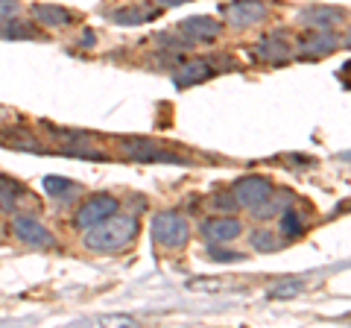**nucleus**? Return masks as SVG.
I'll use <instances>...</instances> for the list:
<instances>
[{"label": "nucleus", "instance_id": "obj_22", "mask_svg": "<svg viewBox=\"0 0 351 328\" xmlns=\"http://www.w3.org/2000/svg\"><path fill=\"white\" fill-rule=\"evenodd\" d=\"M208 258L219 261V264H237V261H243V255L232 253V249H223V244H211V246H208Z\"/></svg>", "mask_w": 351, "mask_h": 328}, {"label": "nucleus", "instance_id": "obj_17", "mask_svg": "<svg viewBox=\"0 0 351 328\" xmlns=\"http://www.w3.org/2000/svg\"><path fill=\"white\" fill-rule=\"evenodd\" d=\"M27 191L12 179V176H0V211H18V202Z\"/></svg>", "mask_w": 351, "mask_h": 328}, {"label": "nucleus", "instance_id": "obj_7", "mask_svg": "<svg viewBox=\"0 0 351 328\" xmlns=\"http://www.w3.org/2000/svg\"><path fill=\"white\" fill-rule=\"evenodd\" d=\"M267 3H261V0H234V3H228L223 9L226 21L232 27H249V24H258V21L267 18Z\"/></svg>", "mask_w": 351, "mask_h": 328}, {"label": "nucleus", "instance_id": "obj_6", "mask_svg": "<svg viewBox=\"0 0 351 328\" xmlns=\"http://www.w3.org/2000/svg\"><path fill=\"white\" fill-rule=\"evenodd\" d=\"M117 209H120V205H117V200L112 194H91L80 205V211H76V226H80V229H91L94 223L112 217Z\"/></svg>", "mask_w": 351, "mask_h": 328}, {"label": "nucleus", "instance_id": "obj_15", "mask_svg": "<svg viewBox=\"0 0 351 328\" xmlns=\"http://www.w3.org/2000/svg\"><path fill=\"white\" fill-rule=\"evenodd\" d=\"M32 18L38 21V24L50 27V30H59V27H71L73 24V12L62 6H50V3H38L32 6Z\"/></svg>", "mask_w": 351, "mask_h": 328}, {"label": "nucleus", "instance_id": "obj_18", "mask_svg": "<svg viewBox=\"0 0 351 328\" xmlns=\"http://www.w3.org/2000/svg\"><path fill=\"white\" fill-rule=\"evenodd\" d=\"M0 36L18 41V38H38L41 32L29 21H12V24H0Z\"/></svg>", "mask_w": 351, "mask_h": 328}, {"label": "nucleus", "instance_id": "obj_5", "mask_svg": "<svg viewBox=\"0 0 351 328\" xmlns=\"http://www.w3.org/2000/svg\"><path fill=\"white\" fill-rule=\"evenodd\" d=\"M12 235L21 240V244H27L32 249H50L53 244H56V237H53L50 229L41 226L36 217H29V214L12 217Z\"/></svg>", "mask_w": 351, "mask_h": 328}, {"label": "nucleus", "instance_id": "obj_3", "mask_svg": "<svg viewBox=\"0 0 351 328\" xmlns=\"http://www.w3.org/2000/svg\"><path fill=\"white\" fill-rule=\"evenodd\" d=\"M272 194H276V188H272V182L267 176H243V179H237L234 188H232L234 202L240 209H249V211L258 209L261 202H267Z\"/></svg>", "mask_w": 351, "mask_h": 328}, {"label": "nucleus", "instance_id": "obj_25", "mask_svg": "<svg viewBox=\"0 0 351 328\" xmlns=\"http://www.w3.org/2000/svg\"><path fill=\"white\" fill-rule=\"evenodd\" d=\"M290 164H295V167H311V159H307V156H290Z\"/></svg>", "mask_w": 351, "mask_h": 328}, {"label": "nucleus", "instance_id": "obj_16", "mask_svg": "<svg viewBox=\"0 0 351 328\" xmlns=\"http://www.w3.org/2000/svg\"><path fill=\"white\" fill-rule=\"evenodd\" d=\"M158 15L156 6H123V9H114L112 18L114 24H123V27H135V24H144V21H152Z\"/></svg>", "mask_w": 351, "mask_h": 328}, {"label": "nucleus", "instance_id": "obj_14", "mask_svg": "<svg viewBox=\"0 0 351 328\" xmlns=\"http://www.w3.org/2000/svg\"><path fill=\"white\" fill-rule=\"evenodd\" d=\"M44 194L53 196V200L62 205H68L82 194V185H76L68 176H44Z\"/></svg>", "mask_w": 351, "mask_h": 328}, {"label": "nucleus", "instance_id": "obj_19", "mask_svg": "<svg viewBox=\"0 0 351 328\" xmlns=\"http://www.w3.org/2000/svg\"><path fill=\"white\" fill-rule=\"evenodd\" d=\"M278 217H281V235L284 237H299L304 232L302 217H299V211H293V205H287V209H284Z\"/></svg>", "mask_w": 351, "mask_h": 328}, {"label": "nucleus", "instance_id": "obj_24", "mask_svg": "<svg viewBox=\"0 0 351 328\" xmlns=\"http://www.w3.org/2000/svg\"><path fill=\"white\" fill-rule=\"evenodd\" d=\"M15 12H18V0H0V24L12 21Z\"/></svg>", "mask_w": 351, "mask_h": 328}, {"label": "nucleus", "instance_id": "obj_27", "mask_svg": "<svg viewBox=\"0 0 351 328\" xmlns=\"http://www.w3.org/2000/svg\"><path fill=\"white\" fill-rule=\"evenodd\" d=\"M158 6H182V3H188V0H156Z\"/></svg>", "mask_w": 351, "mask_h": 328}, {"label": "nucleus", "instance_id": "obj_8", "mask_svg": "<svg viewBox=\"0 0 351 328\" xmlns=\"http://www.w3.org/2000/svg\"><path fill=\"white\" fill-rule=\"evenodd\" d=\"M199 232L208 244H232V240L240 237L243 226H240V220H234V217H208V220H202Z\"/></svg>", "mask_w": 351, "mask_h": 328}, {"label": "nucleus", "instance_id": "obj_11", "mask_svg": "<svg viewBox=\"0 0 351 328\" xmlns=\"http://www.w3.org/2000/svg\"><path fill=\"white\" fill-rule=\"evenodd\" d=\"M255 56H258L261 62L281 65V62H287V59L293 56V50H290L287 41H284V32H272V36H263V38L258 41Z\"/></svg>", "mask_w": 351, "mask_h": 328}, {"label": "nucleus", "instance_id": "obj_13", "mask_svg": "<svg viewBox=\"0 0 351 328\" xmlns=\"http://www.w3.org/2000/svg\"><path fill=\"white\" fill-rule=\"evenodd\" d=\"M211 73H214L211 59H193V62H182L179 68H176L173 82H176V89H188V85H196V82L208 80Z\"/></svg>", "mask_w": 351, "mask_h": 328}, {"label": "nucleus", "instance_id": "obj_1", "mask_svg": "<svg viewBox=\"0 0 351 328\" xmlns=\"http://www.w3.org/2000/svg\"><path fill=\"white\" fill-rule=\"evenodd\" d=\"M138 235V217L135 214H112L106 220L94 223L85 232V246L94 253H114L132 244V237Z\"/></svg>", "mask_w": 351, "mask_h": 328}, {"label": "nucleus", "instance_id": "obj_12", "mask_svg": "<svg viewBox=\"0 0 351 328\" xmlns=\"http://www.w3.org/2000/svg\"><path fill=\"white\" fill-rule=\"evenodd\" d=\"M184 36H188L191 41H214L219 32H223V27H219V21L208 18V15H193V18H184L182 27H179Z\"/></svg>", "mask_w": 351, "mask_h": 328}, {"label": "nucleus", "instance_id": "obj_21", "mask_svg": "<svg viewBox=\"0 0 351 328\" xmlns=\"http://www.w3.org/2000/svg\"><path fill=\"white\" fill-rule=\"evenodd\" d=\"M304 290V284L302 281H281V284H272L269 288V299H290L295 296V293H302Z\"/></svg>", "mask_w": 351, "mask_h": 328}, {"label": "nucleus", "instance_id": "obj_20", "mask_svg": "<svg viewBox=\"0 0 351 328\" xmlns=\"http://www.w3.org/2000/svg\"><path fill=\"white\" fill-rule=\"evenodd\" d=\"M249 240H252V249H258V253H272V249L281 246V240L276 237V232H269V229H255Z\"/></svg>", "mask_w": 351, "mask_h": 328}, {"label": "nucleus", "instance_id": "obj_9", "mask_svg": "<svg viewBox=\"0 0 351 328\" xmlns=\"http://www.w3.org/2000/svg\"><path fill=\"white\" fill-rule=\"evenodd\" d=\"M295 18H299V24H304V27L331 30V27H337L339 21L346 18V12H343V9H334V6H307Z\"/></svg>", "mask_w": 351, "mask_h": 328}, {"label": "nucleus", "instance_id": "obj_26", "mask_svg": "<svg viewBox=\"0 0 351 328\" xmlns=\"http://www.w3.org/2000/svg\"><path fill=\"white\" fill-rule=\"evenodd\" d=\"M82 45H85V47L94 45V30H85V32H82Z\"/></svg>", "mask_w": 351, "mask_h": 328}, {"label": "nucleus", "instance_id": "obj_23", "mask_svg": "<svg viewBox=\"0 0 351 328\" xmlns=\"http://www.w3.org/2000/svg\"><path fill=\"white\" fill-rule=\"evenodd\" d=\"M211 205H214L217 211H234L237 209V202H234L232 194H214L211 196Z\"/></svg>", "mask_w": 351, "mask_h": 328}, {"label": "nucleus", "instance_id": "obj_2", "mask_svg": "<svg viewBox=\"0 0 351 328\" xmlns=\"http://www.w3.org/2000/svg\"><path fill=\"white\" fill-rule=\"evenodd\" d=\"M191 237V226L182 214L176 211H158L152 217V240L164 249H182Z\"/></svg>", "mask_w": 351, "mask_h": 328}, {"label": "nucleus", "instance_id": "obj_10", "mask_svg": "<svg viewBox=\"0 0 351 328\" xmlns=\"http://www.w3.org/2000/svg\"><path fill=\"white\" fill-rule=\"evenodd\" d=\"M337 47H339V38L334 36V32L316 30L311 38L299 41V56L302 59H322V56H328V53H334Z\"/></svg>", "mask_w": 351, "mask_h": 328}, {"label": "nucleus", "instance_id": "obj_4", "mask_svg": "<svg viewBox=\"0 0 351 328\" xmlns=\"http://www.w3.org/2000/svg\"><path fill=\"white\" fill-rule=\"evenodd\" d=\"M120 152L132 161H161V164H184L182 156L164 150L158 144H152L149 138H129V141H120Z\"/></svg>", "mask_w": 351, "mask_h": 328}]
</instances>
